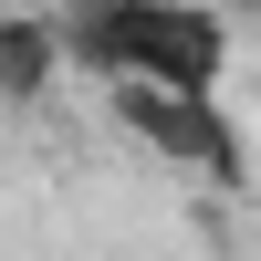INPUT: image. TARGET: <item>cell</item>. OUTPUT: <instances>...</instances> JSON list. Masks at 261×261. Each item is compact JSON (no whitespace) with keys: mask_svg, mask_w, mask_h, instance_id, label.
Returning <instances> with one entry per match:
<instances>
[{"mask_svg":"<svg viewBox=\"0 0 261 261\" xmlns=\"http://www.w3.org/2000/svg\"><path fill=\"white\" fill-rule=\"evenodd\" d=\"M125 115V136H146L157 157L199 167V178H241V125H230L220 94H167V84H125V94H105Z\"/></svg>","mask_w":261,"mask_h":261,"instance_id":"obj_2","label":"cell"},{"mask_svg":"<svg viewBox=\"0 0 261 261\" xmlns=\"http://www.w3.org/2000/svg\"><path fill=\"white\" fill-rule=\"evenodd\" d=\"M73 63H63V32H53V11H21V21H0V94L11 105H32L42 84H63Z\"/></svg>","mask_w":261,"mask_h":261,"instance_id":"obj_3","label":"cell"},{"mask_svg":"<svg viewBox=\"0 0 261 261\" xmlns=\"http://www.w3.org/2000/svg\"><path fill=\"white\" fill-rule=\"evenodd\" d=\"M53 32H63V63L105 94H125V84L220 94L230 84V21L209 0H63Z\"/></svg>","mask_w":261,"mask_h":261,"instance_id":"obj_1","label":"cell"}]
</instances>
